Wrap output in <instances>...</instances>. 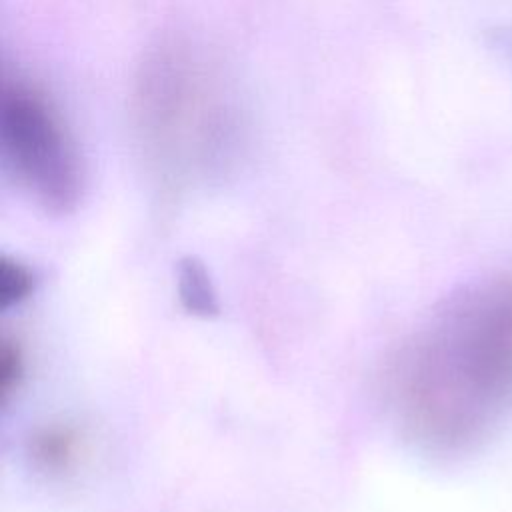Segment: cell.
I'll list each match as a JSON object with an SVG mask.
<instances>
[{
    "label": "cell",
    "mask_w": 512,
    "mask_h": 512,
    "mask_svg": "<svg viewBox=\"0 0 512 512\" xmlns=\"http://www.w3.org/2000/svg\"><path fill=\"white\" fill-rule=\"evenodd\" d=\"M512 392V310L472 294L440 312L398 352L390 394L404 432L456 452L492 424Z\"/></svg>",
    "instance_id": "cell-1"
},
{
    "label": "cell",
    "mask_w": 512,
    "mask_h": 512,
    "mask_svg": "<svg viewBox=\"0 0 512 512\" xmlns=\"http://www.w3.org/2000/svg\"><path fill=\"white\" fill-rule=\"evenodd\" d=\"M4 156L22 186L50 212H68L82 194V164L60 116L36 88L16 84L0 104Z\"/></svg>",
    "instance_id": "cell-2"
},
{
    "label": "cell",
    "mask_w": 512,
    "mask_h": 512,
    "mask_svg": "<svg viewBox=\"0 0 512 512\" xmlns=\"http://www.w3.org/2000/svg\"><path fill=\"white\" fill-rule=\"evenodd\" d=\"M72 454V440L62 430H48L36 440V456L46 466H64Z\"/></svg>",
    "instance_id": "cell-3"
}]
</instances>
